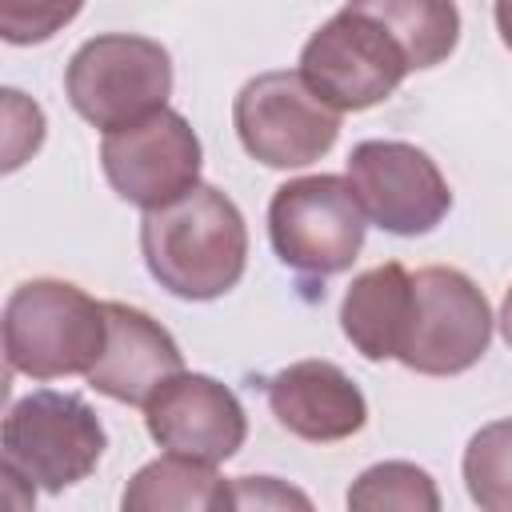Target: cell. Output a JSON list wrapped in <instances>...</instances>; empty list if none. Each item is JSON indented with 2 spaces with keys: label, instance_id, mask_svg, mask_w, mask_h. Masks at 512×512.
Wrapping results in <instances>:
<instances>
[{
  "label": "cell",
  "instance_id": "21",
  "mask_svg": "<svg viewBox=\"0 0 512 512\" xmlns=\"http://www.w3.org/2000/svg\"><path fill=\"white\" fill-rule=\"evenodd\" d=\"M492 16H496V28H500V40L512 48V0H500L492 8Z\"/></svg>",
  "mask_w": 512,
  "mask_h": 512
},
{
  "label": "cell",
  "instance_id": "14",
  "mask_svg": "<svg viewBox=\"0 0 512 512\" xmlns=\"http://www.w3.org/2000/svg\"><path fill=\"white\" fill-rule=\"evenodd\" d=\"M408 304H412V272L396 260L376 264L348 284L340 300V328L364 360L372 364L396 360Z\"/></svg>",
  "mask_w": 512,
  "mask_h": 512
},
{
  "label": "cell",
  "instance_id": "16",
  "mask_svg": "<svg viewBox=\"0 0 512 512\" xmlns=\"http://www.w3.org/2000/svg\"><path fill=\"white\" fill-rule=\"evenodd\" d=\"M384 24L396 32V40L408 52L412 72L432 68L452 56L460 40V12L444 0H372Z\"/></svg>",
  "mask_w": 512,
  "mask_h": 512
},
{
  "label": "cell",
  "instance_id": "2",
  "mask_svg": "<svg viewBox=\"0 0 512 512\" xmlns=\"http://www.w3.org/2000/svg\"><path fill=\"white\" fill-rule=\"evenodd\" d=\"M4 360L28 380L88 376L108 344L104 300L52 276L24 280L4 304Z\"/></svg>",
  "mask_w": 512,
  "mask_h": 512
},
{
  "label": "cell",
  "instance_id": "8",
  "mask_svg": "<svg viewBox=\"0 0 512 512\" xmlns=\"http://www.w3.org/2000/svg\"><path fill=\"white\" fill-rule=\"evenodd\" d=\"M232 124L244 152L268 168H304L340 136V112L288 68L252 76L232 100Z\"/></svg>",
  "mask_w": 512,
  "mask_h": 512
},
{
  "label": "cell",
  "instance_id": "20",
  "mask_svg": "<svg viewBox=\"0 0 512 512\" xmlns=\"http://www.w3.org/2000/svg\"><path fill=\"white\" fill-rule=\"evenodd\" d=\"M76 12H80V4H20V0H8V4H0V36L8 44H40L60 24H68Z\"/></svg>",
  "mask_w": 512,
  "mask_h": 512
},
{
  "label": "cell",
  "instance_id": "15",
  "mask_svg": "<svg viewBox=\"0 0 512 512\" xmlns=\"http://www.w3.org/2000/svg\"><path fill=\"white\" fill-rule=\"evenodd\" d=\"M120 512H232V480L212 464L160 456L124 484Z\"/></svg>",
  "mask_w": 512,
  "mask_h": 512
},
{
  "label": "cell",
  "instance_id": "13",
  "mask_svg": "<svg viewBox=\"0 0 512 512\" xmlns=\"http://www.w3.org/2000/svg\"><path fill=\"white\" fill-rule=\"evenodd\" d=\"M104 312H108V344L100 364L88 372V384L116 404L144 408L172 376L184 372L180 344L160 320H152L132 304L104 300Z\"/></svg>",
  "mask_w": 512,
  "mask_h": 512
},
{
  "label": "cell",
  "instance_id": "17",
  "mask_svg": "<svg viewBox=\"0 0 512 512\" xmlns=\"http://www.w3.org/2000/svg\"><path fill=\"white\" fill-rule=\"evenodd\" d=\"M348 512H440L436 480L412 460L364 468L348 488Z\"/></svg>",
  "mask_w": 512,
  "mask_h": 512
},
{
  "label": "cell",
  "instance_id": "18",
  "mask_svg": "<svg viewBox=\"0 0 512 512\" xmlns=\"http://www.w3.org/2000/svg\"><path fill=\"white\" fill-rule=\"evenodd\" d=\"M464 488L480 512H512V420H492L468 440Z\"/></svg>",
  "mask_w": 512,
  "mask_h": 512
},
{
  "label": "cell",
  "instance_id": "6",
  "mask_svg": "<svg viewBox=\"0 0 512 512\" xmlns=\"http://www.w3.org/2000/svg\"><path fill=\"white\" fill-rule=\"evenodd\" d=\"M0 448L4 468H12L32 488L60 496L100 464L108 432L84 396L36 388L8 408Z\"/></svg>",
  "mask_w": 512,
  "mask_h": 512
},
{
  "label": "cell",
  "instance_id": "5",
  "mask_svg": "<svg viewBox=\"0 0 512 512\" xmlns=\"http://www.w3.org/2000/svg\"><path fill=\"white\" fill-rule=\"evenodd\" d=\"M368 216L348 176H296L268 200V240L284 268L304 280H328L352 268L364 248Z\"/></svg>",
  "mask_w": 512,
  "mask_h": 512
},
{
  "label": "cell",
  "instance_id": "12",
  "mask_svg": "<svg viewBox=\"0 0 512 512\" xmlns=\"http://www.w3.org/2000/svg\"><path fill=\"white\" fill-rule=\"evenodd\" d=\"M268 408L280 428L308 444L348 440L368 420L360 384L332 360H296L268 376Z\"/></svg>",
  "mask_w": 512,
  "mask_h": 512
},
{
  "label": "cell",
  "instance_id": "3",
  "mask_svg": "<svg viewBox=\"0 0 512 512\" xmlns=\"http://www.w3.org/2000/svg\"><path fill=\"white\" fill-rule=\"evenodd\" d=\"M408 72V52L372 0L344 4L300 48L304 84L336 112L376 108L400 88Z\"/></svg>",
  "mask_w": 512,
  "mask_h": 512
},
{
  "label": "cell",
  "instance_id": "1",
  "mask_svg": "<svg viewBox=\"0 0 512 512\" xmlns=\"http://www.w3.org/2000/svg\"><path fill=\"white\" fill-rule=\"evenodd\" d=\"M140 256L152 280L172 296L220 300L244 276L248 228L232 196L212 184H200L184 200L144 212Z\"/></svg>",
  "mask_w": 512,
  "mask_h": 512
},
{
  "label": "cell",
  "instance_id": "10",
  "mask_svg": "<svg viewBox=\"0 0 512 512\" xmlns=\"http://www.w3.org/2000/svg\"><path fill=\"white\" fill-rule=\"evenodd\" d=\"M348 184L364 216L392 236H424L452 208L444 172L408 140H360L348 152Z\"/></svg>",
  "mask_w": 512,
  "mask_h": 512
},
{
  "label": "cell",
  "instance_id": "9",
  "mask_svg": "<svg viewBox=\"0 0 512 512\" xmlns=\"http://www.w3.org/2000/svg\"><path fill=\"white\" fill-rule=\"evenodd\" d=\"M100 168L124 204L156 212L200 188L204 148L176 108H160L140 124L108 132L100 144Z\"/></svg>",
  "mask_w": 512,
  "mask_h": 512
},
{
  "label": "cell",
  "instance_id": "7",
  "mask_svg": "<svg viewBox=\"0 0 512 512\" xmlns=\"http://www.w3.org/2000/svg\"><path fill=\"white\" fill-rule=\"evenodd\" d=\"M492 344V308L460 268H420L396 360L420 376H460Z\"/></svg>",
  "mask_w": 512,
  "mask_h": 512
},
{
  "label": "cell",
  "instance_id": "19",
  "mask_svg": "<svg viewBox=\"0 0 512 512\" xmlns=\"http://www.w3.org/2000/svg\"><path fill=\"white\" fill-rule=\"evenodd\" d=\"M232 512H316L304 488L280 476H236L232 480Z\"/></svg>",
  "mask_w": 512,
  "mask_h": 512
},
{
  "label": "cell",
  "instance_id": "4",
  "mask_svg": "<svg viewBox=\"0 0 512 512\" xmlns=\"http://www.w3.org/2000/svg\"><path fill=\"white\" fill-rule=\"evenodd\" d=\"M68 104L104 136L168 108L172 56L160 40L136 32H100L84 40L64 68Z\"/></svg>",
  "mask_w": 512,
  "mask_h": 512
},
{
  "label": "cell",
  "instance_id": "11",
  "mask_svg": "<svg viewBox=\"0 0 512 512\" xmlns=\"http://www.w3.org/2000/svg\"><path fill=\"white\" fill-rule=\"evenodd\" d=\"M148 436L180 460L220 464L244 448L248 416L228 384L204 372L172 376L148 404H144Z\"/></svg>",
  "mask_w": 512,
  "mask_h": 512
},
{
  "label": "cell",
  "instance_id": "22",
  "mask_svg": "<svg viewBox=\"0 0 512 512\" xmlns=\"http://www.w3.org/2000/svg\"><path fill=\"white\" fill-rule=\"evenodd\" d=\"M500 332H504V340H508V348H512V288H508V296H504V304H500Z\"/></svg>",
  "mask_w": 512,
  "mask_h": 512
}]
</instances>
